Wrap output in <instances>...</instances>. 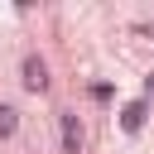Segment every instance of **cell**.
<instances>
[{"mask_svg":"<svg viewBox=\"0 0 154 154\" xmlns=\"http://www.w3.org/2000/svg\"><path fill=\"white\" fill-rule=\"evenodd\" d=\"M24 87H29V91H43V87H48V67H43L38 53L24 58Z\"/></svg>","mask_w":154,"mask_h":154,"instance_id":"6da1fadb","label":"cell"},{"mask_svg":"<svg viewBox=\"0 0 154 154\" xmlns=\"http://www.w3.org/2000/svg\"><path fill=\"white\" fill-rule=\"evenodd\" d=\"M58 120H63V149H67V154H77V149H82V120H77L72 111H63Z\"/></svg>","mask_w":154,"mask_h":154,"instance_id":"7a4b0ae2","label":"cell"},{"mask_svg":"<svg viewBox=\"0 0 154 154\" xmlns=\"http://www.w3.org/2000/svg\"><path fill=\"white\" fill-rule=\"evenodd\" d=\"M144 116H149V106H144V101H130V106H125V116H120V125H125V130H140V125H144Z\"/></svg>","mask_w":154,"mask_h":154,"instance_id":"3957f363","label":"cell"},{"mask_svg":"<svg viewBox=\"0 0 154 154\" xmlns=\"http://www.w3.org/2000/svg\"><path fill=\"white\" fill-rule=\"evenodd\" d=\"M14 125H19L14 106H5V101H0V140H5V135H14Z\"/></svg>","mask_w":154,"mask_h":154,"instance_id":"277c9868","label":"cell"},{"mask_svg":"<svg viewBox=\"0 0 154 154\" xmlns=\"http://www.w3.org/2000/svg\"><path fill=\"white\" fill-rule=\"evenodd\" d=\"M144 96H154V72H149V77H144Z\"/></svg>","mask_w":154,"mask_h":154,"instance_id":"5b68a950","label":"cell"}]
</instances>
